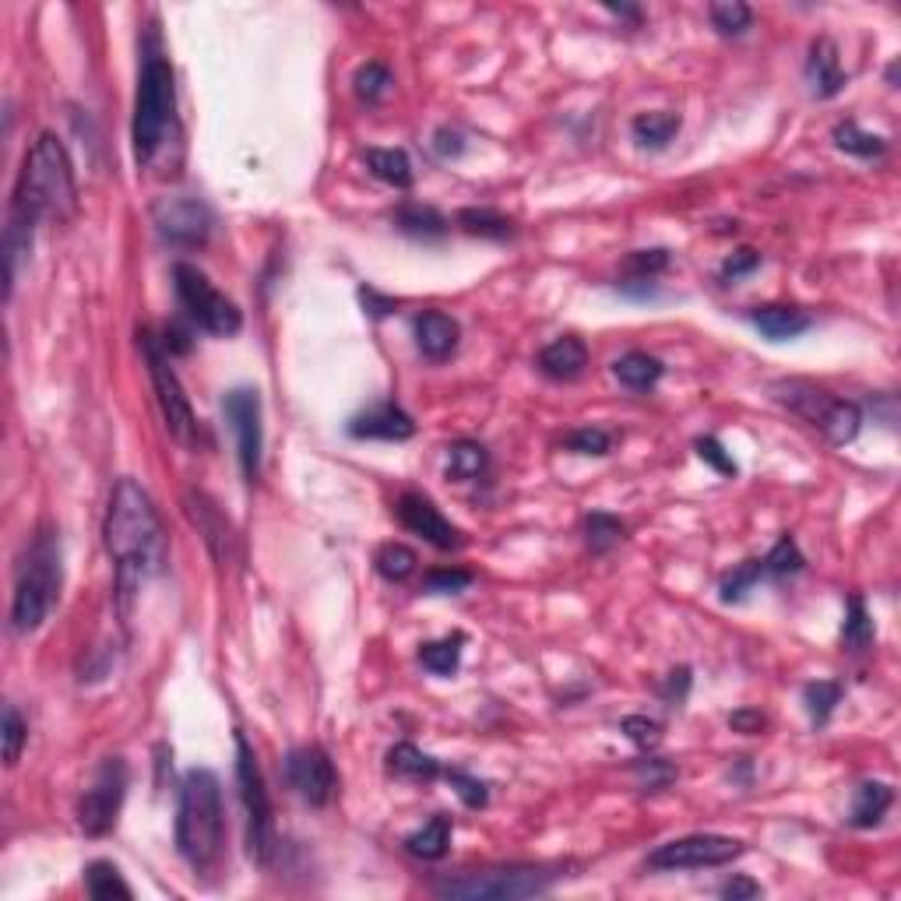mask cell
I'll return each instance as SVG.
<instances>
[{
	"mask_svg": "<svg viewBox=\"0 0 901 901\" xmlns=\"http://www.w3.org/2000/svg\"><path fill=\"white\" fill-rule=\"evenodd\" d=\"M103 539L116 567V592L131 595L152 574H158L170 560V543L152 496L134 483V479H120L110 493Z\"/></svg>",
	"mask_w": 901,
	"mask_h": 901,
	"instance_id": "1",
	"label": "cell"
},
{
	"mask_svg": "<svg viewBox=\"0 0 901 901\" xmlns=\"http://www.w3.org/2000/svg\"><path fill=\"white\" fill-rule=\"evenodd\" d=\"M78 212V187H74V170L68 149L60 145L57 134H39L35 145L29 149L22 173L14 180L11 194V212L8 223L35 229L43 218L53 223H68Z\"/></svg>",
	"mask_w": 901,
	"mask_h": 901,
	"instance_id": "2",
	"label": "cell"
},
{
	"mask_svg": "<svg viewBox=\"0 0 901 901\" xmlns=\"http://www.w3.org/2000/svg\"><path fill=\"white\" fill-rule=\"evenodd\" d=\"M176 120V82L173 64L163 50L155 25L149 29L142 43V71H137V95H134V120H131V142L137 166H149L155 152L163 149L166 134Z\"/></svg>",
	"mask_w": 901,
	"mask_h": 901,
	"instance_id": "3",
	"label": "cell"
},
{
	"mask_svg": "<svg viewBox=\"0 0 901 901\" xmlns=\"http://www.w3.org/2000/svg\"><path fill=\"white\" fill-rule=\"evenodd\" d=\"M226 813L223 786L208 768H191L180 786L176 807V849L191 870H208L223 852Z\"/></svg>",
	"mask_w": 901,
	"mask_h": 901,
	"instance_id": "4",
	"label": "cell"
},
{
	"mask_svg": "<svg viewBox=\"0 0 901 901\" xmlns=\"http://www.w3.org/2000/svg\"><path fill=\"white\" fill-rule=\"evenodd\" d=\"M60 598V539L50 525H43L22 556L11 598V627L18 634H32L43 627L53 603Z\"/></svg>",
	"mask_w": 901,
	"mask_h": 901,
	"instance_id": "5",
	"label": "cell"
},
{
	"mask_svg": "<svg viewBox=\"0 0 901 901\" xmlns=\"http://www.w3.org/2000/svg\"><path fill=\"white\" fill-rule=\"evenodd\" d=\"M560 880L550 867H496V870H472L433 880V894L454 901H518L546 894Z\"/></svg>",
	"mask_w": 901,
	"mask_h": 901,
	"instance_id": "6",
	"label": "cell"
},
{
	"mask_svg": "<svg viewBox=\"0 0 901 901\" xmlns=\"http://www.w3.org/2000/svg\"><path fill=\"white\" fill-rule=\"evenodd\" d=\"M771 391L778 402L792 409L796 416H803L831 444H849V440H856L859 427H863V412H859L856 402L835 398L831 391L810 385V380H778V385H771Z\"/></svg>",
	"mask_w": 901,
	"mask_h": 901,
	"instance_id": "7",
	"label": "cell"
},
{
	"mask_svg": "<svg viewBox=\"0 0 901 901\" xmlns=\"http://www.w3.org/2000/svg\"><path fill=\"white\" fill-rule=\"evenodd\" d=\"M236 786L247 810V852L254 863L268 867L275 856V810L265 786V771L244 733H236Z\"/></svg>",
	"mask_w": 901,
	"mask_h": 901,
	"instance_id": "8",
	"label": "cell"
},
{
	"mask_svg": "<svg viewBox=\"0 0 901 901\" xmlns=\"http://www.w3.org/2000/svg\"><path fill=\"white\" fill-rule=\"evenodd\" d=\"M173 289H176L180 307L187 310V320L194 328L218 335V338H233L239 328H244V314H239V307L226 293H218L208 283V275L202 268L176 262L173 265Z\"/></svg>",
	"mask_w": 901,
	"mask_h": 901,
	"instance_id": "9",
	"label": "cell"
},
{
	"mask_svg": "<svg viewBox=\"0 0 901 901\" xmlns=\"http://www.w3.org/2000/svg\"><path fill=\"white\" fill-rule=\"evenodd\" d=\"M137 346H142V352H145L149 377H152V388H155V398H158V409H163L166 430L184 448H197V440H202V427H197V416H194V409L187 402L184 385H180L176 370L170 367V356H166L163 342H158L149 328H142V331H137Z\"/></svg>",
	"mask_w": 901,
	"mask_h": 901,
	"instance_id": "10",
	"label": "cell"
},
{
	"mask_svg": "<svg viewBox=\"0 0 901 901\" xmlns=\"http://www.w3.org/2000/svg\"><path fill=\"white\" fill-rule=\"evenodd\" d=\"M127 796V765L124 757H106L95 768L89 789L78 799V825L89 838H103L116 828L120 807Z\"/></svg>",
	"mask_w": 901,
	"mask_h": 901,
	"instance_id": "11",
	"label": "cell"
},
{
	"mask_svg": "<svg viewBox=\"0 0 901 901\" xmlns=\"http://www.w3.org/2000/svg\"><path fill=\"white\" fill-rule=\"evenodd\" d=\"M747 852L739 838L729 835H687L673 838V842L658 846L648 856V870H705V867H726L733 859Z\"/></svg>",
	"mask_w": 901,
	"mask_h": 901,
	"instance_id": "12",
	"label": "cell"
},
{
	"mask_svg": "<svg viewBox=\"0 0 901 901\" xmlns=\"http://www.w3.org/2000/svg\"><path fill=\"white\" fill-rule=\"evenodd\" d=\"M223 412L236 433V451H239V469L244 479L254 483L262 475V448H265V430H262V395L254 388H233L223 398Z\"/></svg>",
	"mask_w": 901,
	"mask_h": 901,
	"instance_id": "13",
	"label": "cell"
},
{
	"mask_svg": "<svg viewBox=\"0 0 901 901\" xmlns=\"http://www.w3.org/2000/svg\"><path fill=\"white\" fill-rule=\"evenodd\" d=\"M286 782L289 789L310 807H328L335 792H338V775L331 757L320 747H293L286 754Z\"/></svg>",
	"mask_w": 901,
	"mask_h": 901,
	"instance_id": "14",
	"label": "cell"
},
{
	"mask_svg": "<svg viewBox=\"0 0 901 901\" xmlns=\"http://www.w3.org/2000/svg\"><path fill=\"white\" fill-rule=\"evenodd\" d=\"M152 218L158 236L173 247H205L212 236V212L197 197H166L155 205Z\"/></svg>",
	"mask_w": 901,
	"mask_h": 901,
	"instance_id": "15",
	"label": "cell"
},
{
	"mask_svg": "<svg viewBox=\"0 0 901 901\" xmlns=\"http://www.w3.org/2000/svg\"><path fill=\"white\" fill-rule=\"evenodd\" d=\"M395 514H398V522H402L412 535L419 539H427L430 546L437 550H462L465 546V535L458 525H451L444 514H440V508L433 504L430 496L423 493H416V490H406L402 496L395 500Z\"/></svg>",
	"mask_w": 901,
	"mask_h": 901,
	"instance_id": "16",
	"label": "cell"
},
{
	"mask_svg": "<svg viewBox=\"0 0 901 901\" xmlns=\"http://www.w3.org/2000/svg\"><path fill=\"white\" fill-rule=\"evenodd\" d=\"M184 511L197 525V532L205 535V543H208V550H212V556L218 560V564H223V567L233 564V560H236V532L229 525V518L218 511L215 500L208 493H202V490H191L184 496Z\"/></svg>",
	"mask_w": 901,
	"mask_h": 901,
	"instance_id": "17",
	"label": "cell"
},
{
	"mask_svg": "<svg viewBox=\"0 0 901 901\" xmlns=\"http://www.w3.org/2000/svg\"><path fill=\"white\" fill-rule=\"evenodd\" d=\"M349 433L356 440H409L416 433V423L402 406L377 402L349 419Z\"/></svg>",
	"mask_w": 901,
	"mask_h": 901,
	"instance_id": "18",
	"label": "cell"
},
{
	"mask_svg": "<svg viewBox=\"0 0 901 901\" xmlns=\"http://www.w3.org/2000/svg\"><path fill=\"white\" fill-rule=\"evenodd\" d=\"M807 82L813 99H835L849 85V74L838 64V47L831 43L828 35H820L817 43L810 47V60H807Z\"/></svg>",
	"mask_w": 901,
	"mask_h": 901,
	"instance_id": "19",
	"label": "cell"
},
{
	"mask_svg": "<svg viewBox=\"0 0 901 901\" xmlns=\"http://www.w3.org/2000/svg\"><path fill=\"white\" fill-rule=\"evenodd\" d=\"M535 367L550 380H577L588 367V346L577 335H560L550 346H543Z\"/></svg>",
	"mask_w": 901,
	"mask_h": 901,
	"instance_id": "20",
	"label": "cell"
},
{
	"mask_svg": "<svg viewBox=\"0 0 901 901\" xmlns=\"http://www.w3.org/2000/svg\"><path fill=\"white\" fill-rule=\"evenodd\" d=\"M416 346L427 359L440 364L458 349V320L444 310H423L416 317Z\"/></svg>",
	"mask_w": 901,
	"mask_h": 901,
	"instance_id": "21",
	"label": "cell"
},
{
	"mask_svg": "<svg viewBox=\"0 0 901 901\" xmlns=\"http://www.w3.org/2000/svg\"><path fill=\"white\" fill-rule=\"evenodd\" d=\"M747 320H750V325H754L760 335H765V338H771V342H789V338L810 331V325H813V317H810L807 310H799V307H778V304L754 307V310L747 314Z\"/></svg>",
	"mask_w": 901,
	"mask_h": 901,
	"instance_id": "22",
	"label": "cell"
},
{
	"mask_svg": "<svg viewBox=\"0 0 901 901\" xmlns=\"http://www.w3.org/2000/svg\"><path fill=\"white\" fill-rule=\"evenodd\" d=\"M388 775L406 778V782H433V778H444V765L416 744H395L388 750Z\"/></svg>",
	"mask_w": 901,
	"mask_h": 901,
	"instance_id": "23",
	"label": "cell"
},
{
	"mask_svg": "<svg viewBox=\"0 0 901 901\" xmlns=\"http://www.w3.org/2000/svg\"><path fill=\"white\" fill-rule=\"evenodd\" d=\"M391 223H395L398 233H406L412 239H440V236H448V229H451V223L433 205H416V202L398 205L391 212Z\"/></svg>",
	"mask_w": 901,
	"mask_h": 901,
	"instance_id": "24",
	"label": "cell"
},
{
	"mask_svg": "<svg viewBox=\"0 0 901 901\" xmlns=\"http://www.w3.org/2000/svg\"><path fill=\"white\" fill-rule=\"evenodd\" d=\"M894 803V789L888 782H863L856 789V799H852V813H849V825L867 831V828H877L884 813L891 810Z\"/></svg>",
	"mask_w": 901,
	"mask_h": 901,
	"instance_id": "25",
	"label": "cell"
},
{
	"mask_svg": "<svg viewBox=\"0 0 901 901\" xmlns=\"http://www.w3.org/2000/svg\"><path fill=\"white\" fill-rule=\"evenodd\" d=\"M679 127H684V120H679V113H669V110H655V113H637L631 120V134H634V142L641 149H666L673 137L679 134Z\"/></svg>",
	"mask_w": 901,
	"mask_h": 901,
	"instance_id": "26",
	"label": "cell"
},
{
	"mask_svg": "<svg viewBox=\"0 0 901 901\" xmlns=\"http://www.w3.org/2000/svg\"><path fill=\"white\" fill-rule=\"evenodd\" d=\"M454 223L462 233L479 236V239H496V244H504V239H511L518 233L514 218L496 212V208H462L454 215Z\"/></svg>",
	"mask_w": 901,
	"mask_h": 901,
	"instance_id": "27",
	"label": "cell"
},
{
	"mask_svg": "<svg viewBox=\"0 0 901 901\" xmlns=\"http://www.w3.org/2000/svg\"><path fill=\"white\" fill-rule=\"evenodd\" d=\"M364 158H367V170L377 180H385L388 187H398V191L412 187L416 173H412V163H409V155L402 149H367Z\"/></svg>",
	"mask_w": 901,
	"mask_h": 901,
	"instance_id": "28",
	"label": "cell"
},
{
	"mask_svg": "<svg viewBox=\"0 0 901 901\" xmlns=\"http://www.w3.org/2000/svg\"><path fill=\"white\" fill-rule=\"evenodd\" d=\"M448 846H451V817L448 813L430 817L423 828L406 838V852L416 859H444Z\"/></svg>",
	"mask_w": 901,
	"mask_h": 901,
	"instance_id": "29",
	"label": "cell"
},
{
	"mask_svg": "<svg viewBox=\"0 0 901 901\" xmlns=\"http://www.w3.org/2000/svg\"><path fill=\"white\" fill-rule=\"evenodd\" d=\"M666 373V367L658 364L655 356L648 352H627V356H620L616 364H613V377L620 380L624 388L631 391H648L658 385V377Z\"/></svg>",
	"mask_w": 901,
	"mask_h": 901,
	"instance_id": "30",
	"label": "cell"
},
{
	"mask_svg": "<svg viewBox=\"0 0 901 901\" xmlns=\"http://www.w3.org/2000/svg\"><path fill=\"white\" fill-rule=\"evenodd\" d=\"M582 535H585L588 553L603 556V553H610V550H616L620 543H624L627 525L610 511H592V514H585V522H582Z\"/></svg>",
	"mask_w": 901,
	"mask_h": 901,
	"instance_id": "31",
	"label": "cell"
},
{
	"mask_svg": "<svg viewBox=\"0 0 901 901\" xmlns=\"http://www.w3.org/2000/svg\"><path fill=\"white\" fill-rule=\"evenodd\" d=\"M487 469H490V454L483 444H475V440H454L448 448V479H454V483L483 479Z\"/></svg>",
	"mask_w": 901,
	"mask_h": 901,
	"instance_id": "32",
	"label": "cell"
},
{
	"mask_svg": "<svg viewBox=\"0 0 901 901\" xmlns=\"http://www.w3.org/2000/svg\"><path fill=\"white\" fill-rule=\"evenodd\" d=\"M462 645H465V634H448L440 641H427V645L419 648V666L433 676H454L458 666H462Z\"/></svg>",
	"mask_w": 901,
	"mask_h": 901,
	"instance_id": "33",
	"label": "cell"
},
{
	"mask_svg": "<svg viewBox=\"0 0 901 901\" xmlns=\"http://www.w3.org/2000/svg\"><path fill=\"white\" fill-rule=\"evenodd\" d=\"M85 891L99 901H106V898H134L131 884L124 880V873H120L110 859H95V863L85 867Z\"/></svg>",
	"mask_w": 901,
	"mask_h": 901,
	"instance_id": "34",
	"label": "cell"
},
{
	"mask_svg": "<svg viewBox=\"0 0 901 901\" xmlns=\"http://www.w3.org/2000/svg\"><path fill=\"white\" fill-rule=\"evenodd\" d=\"M846 687L838 679H813V684L803 687V705L813 726H828V718L835 715V708L842 705Z\"/></svg>",
	"mask_w": 901,
	"mask_h": 901,
	"instance_id": "35",
	"label": "cell"
},
{
	"mask_svg": "<svg viewBox=\"0 0 901 901\" xmlns=\"http://www.w3.org/2000/svg\"><path fill=\"white\" fill-rule=\"evenodd\" d=\"M873 645V620L867 613V603L859 595H849V610H846V624H842V648L859 655Z\"/></svg>",
	"mask_w": 901,
	"mask_h": 901,
	"instance_id": "36",
	"label": "cell"
},
{
	"mask_svg": "<svg viewBox=\"0 0 901 901\" xmlns=\"http://www.w3.org/2000/svg\"><path fill=\"white\" fill-rule=\"evenodd\" d=\"M835 145L849 152V155H859V158H877L888 152V142L880 134H870V131H859L856 120H842V124H835L831 131Z\"/></svg>",
	"mask_w": 901,
	"mask_h": 901,
	"instance_id": "37",
	"label": "cell"
},
{
	"mask_svg": "<svg viewBox=\"0 0 901 901\" xmlns=\"http://www.w3.org/2000/svg\"><path fill=\"white\" fill-rule=\"evenodd\" d=\"M760 582H768L765 577V567H760V560H744L739 567H733L723 582H718V598L723 603H744V598L760 585Z\"/></svg>",
	"mask_w": 901,
	"mask_h": 901,
	"instance_id": "38",
	"label": "cell"
},
{
	"mask_svg": "<svg viewBox=\"0 0 901 901\" xmlns=\"http://www.w3.org/2000/svg\"><path fill=\"white\" fill-rule=\"evenodd\" d=\"M803 564H807V560H803V553H799L792 535H782L768 550V556H760V567H765L768 582H782V577H792V574L803 571Z\"/></svg>",
	"mask_w": 901,
	"mask_h": 901,
	"instance_id": "39",
	"label": "cell"
},
{
	"mask_svg": "<svg viewBox=\"0 0 901 901\" xmlns=\"http://www.w3.org/2000/svg\"><path fill=\"white\" fill-rule=\"evenodd\" d=\"M373 567H377L380 577H385V582H406V577L416 574L419 556L406 543H385L373 556Z\"/></svg>",
	"mask_w": 901,
	"mask_h": 901,
	"instance_id": "40",
	"label": "cell"
},
{
	"mask_svg": "<svg viewBox=\"0 0 901 901\" xmlns=\"http://www.w3.org/2000/svg\"><path fill=\"white\" fill-rule=\"evenodd\" d=\"M708 18L718 35H744L754 25V11L744 0H718V4L708 8Z\"/></svg>",
	"mask_w": 901,
	"mask_h": 901,
	"instance_id": "41",
	"label": "cell"
},
{
	"mask_svg": "<svg viewBox=\"0 0 901 901\" xmlns=\"http://www.w3.org/2000/svg\"><path fill=\"white\" fill-rule=\"evenodd\" d=\"M673 265V254L666 247H652V250H634L627 262H624V272L627 278H645V283H655L658 275Z\"/></svg>",
	"mask_w": 901,
	"mask_h": 901,
	"instance_id": "42",
	"label": "cell"
},
{
	"mask_svg": "<svg viewBox=\"0 0 901 901\" xmlns=\"http://www.w3.org/2000/svg\"><path fill=\"white\" fill-rule=\"evenodd\" d=\"M444 778L451 782V789L462 796V803L469 810H483L490 803V786L483 782V778H475L462 768H444Z\"/></svg>",
	"mask_w": 901,
	"mask_h": 901,
	"instance_id": "43",
	"label": "cell"
},
{
	"mask_svg": "<svg viewBox=\"0 0 901 901\" xmlns=\"http://www.w3.org/2000/svg\"><path fill=\"white\" fill-rule=\"evenodd\" d=\"M352 85H356V95L364 99V103H377V99L395 85V78H391L388 64H377V60H370V64H364L356 71Z\"/></svg>",
	"mask_w": 901,
	"mask_h": 901,
	"instance_id": "44",
	"label": "cell"
},
{
	"mask_svg": "<svg viewBox=\"0 0 901 901\" xmlns=\"http://www.w3.org/2000/svg\"><path fill=\"white\" fill-rule=\"evenodd\" d=\"M620 733H624L637 750L652 754L658 744H663V726L655 723L648 715H627L624 723H620Z\"/></svg>",
	"mask_w": 901,
	"mask_h": 901,
	"instance_id": "45",
	"label": "cell"
},
{
	"mask_svg": "<svg viewBox=\"0 0 901 901\" xmlns=\"http://www.w3.org/2000/svg\"><path fill=\"white\" fill-rule=\"evenodd\" d=\"M25 739H29V726H25L22 711H18L14 705H4V765L8 768L18 765V757H22V750H25Z\"/></svg>",
	"mask_w": 901,
	"mask_h": 901,
	"instance_id": "46",
	"label": "cell"
},
{
	"mask_svg": "<svg viewBox=\"0 0 901 901\" xmlns=\"http://www.w3.org/2000/svg\"><path fill=\"white\" fill-rule=\"evenodd\" d=\"M634 771H637L641 789H645V792H658V789L673 786V782H676V775H679L676 765H669V760H663V757H645V760H637Z\"/></svg>",
	"mask_w": 901,
	"mask_h": 901,
	"instance_id": "47",
	"label": "cell"
},
{
	"mask_svg": "<svg viewBox=\"0 0 901 901\" xmlns=\"http://www.w3.org/2000/svg\"><path fill=\"white\" fill-rule=\"evenodd\" d=\"M475 582L472 571H462V567H437L423 577V588L430 595H458L465 592L469 585Z\"/></svg>",
	"mask_w": 901,
	"mask_h": 901,
	"instance_id": "48",
	"label": "cell"
},
{
	"mask_svg": "<svg viewBox=\"0 0 901 901\" xmlns=\"http://www.w3.org/2000/svg\"><path fill=\"white\" fill-rule=\"evenodd\" d=\"M564 448L574 451V454H595V458H603L610 454L613 448V437L606 430H598V427H582V430H571L564 437Z\"/></svg>",
	"mask_w": 901,
	"mask_h": 901,
	"instance_id": "49",
	"label": "cell"
},
{
	"mask_svg": "<svg viewBox=\"0 0 901 901\" xmlns=\"http://www.w3.org/2000/svg\"><path fill=\"white\" fill-rule=\"evenodd\" d=\"M694 448H697V458H700V462H708L718 475L733 479V475L739 472V465L733 462V454L723 448V440H718V437H697V440H694Z\"/></svg>",
	"mask_w": 901,
	"mask_h": 901,
	"instance_id": "50",
	"label": "cell"
},
{
	"mask_svg": "<svg viewBox=\"0 0 901 901\" xmlns=\"http://www.w3.org/2000/svg\"><path fill=\"white\" fill-rule=\"evenodd\" d=\"M757 268H760V254L757 250H750V247L733 250L723 262V268H718V283L733 286V283H739V278H747L750 272H757Z\"/></svg>",
	"mask_w": 901,
	"mask_h": 901,
	"instance_id": "51",
	"label": "cell"
},
{
	"mask_svg": "<svg viewBox=\"0 0 901 901\" xmlns=\"http://www.w3.org/2000/svg\"><path fill=\"white\" fill-rule=\"evenodd\" d=\"M690 684H694L690 669H687V666H679V669H673V673L663 679V687H658V694H663V700H666L669 708H684V700H687V694H690Z\"/></svg>",
	"mask_w": 901,
	"mask_h": 901,
	"instance_id": "52",
	"label": "cell"
},
{
	"mask_svg": "<svg viewBox=\"0 0 901 901\" xmlns=\"http://www.w3.org/2000/svg\"><path fill=\"white\" fill-rule=\"evenodd\" d=\"M158 342H163V349L170 356H187L194 349V328L191 325H180V320H170Z\"/></svg>",
	"mask_w": 901,
	"mask_h": 901,
	"instance_id": "53",
	"label": "cell"
},
{
	"mask_svg": "<svg viewBox=\"0 0 901 901\" xmlns=\"http://www.w3.org/2000/svg\"><path fill=\"white\" fill-rule=\"evenodd\" d=\"M729 726H733V733L757 736V733H765V729H768V718L760 715L757 708H739V711L729 715Z\"/></svg>",
	"mask_w": 901,
	"mask_h": 901,
	"instance_id": "54",
	"label": "cell"
},
{
	"mask_svg": "<svg viewBox=\"0 0 901 901\" xmlns=\"http://www.w3.org/2000/svg\"><path fill=\"white\" fill-rule=\"evenodd\" d=\"M433 152L444 155V158H458V155L465 152V137L458 134V131H451V127H440L433 134Z\"/></svg>",
	"mask_w": 901,
	"mask_h": 901,
	"instance_id": "55",
	"label": "cell"
},
{
	"mask_svg": "<svg viewBox=\"0 0 901 901\" xmlns=\"http://www.w3.org/2000/svg\"><path fill=\"white\" fill-rule=\"evenodd\" d=\"M359 304L367 307L370 317H388V314L395 310V299H391V296H380L373 286H364V289H359Z\"/></svg>",
	"mask_w": 901,
	"mask_h": 901,
	"instance_id": "56",
	"label": "cell"
},
{
	"mask_svg": "<svg viewBox=\"0 0 901 901\" xmlns=\"http://www.w3.org/2000/svg\"><path fill=\"white\" fill-rule=\"evenodd\" d=\"M757 894H760V884L750 877H744V873L723 884V898H729V901H747V898H757Z\"/></svg>",
	"mask_w": 901,
	"mask_h": 901,
	"instance_id": "57",
	"label": "cell"
},
{
	"mask_svg": "<svg viewBox=\"0 0 901 901\" xmlns=\"http://www.w3.org/2000/svg\"><path fill=\"white\" fill-rule=\"evenodd\" d=\"M610 11L616 14V18H627V22H634V25H641V8H634V4H610Z\"/></svg>",
	"mask_w": 901,
	"mask_h": 901,
	"instance_id": "58",
	"label": "cell"
}]
</instances>
